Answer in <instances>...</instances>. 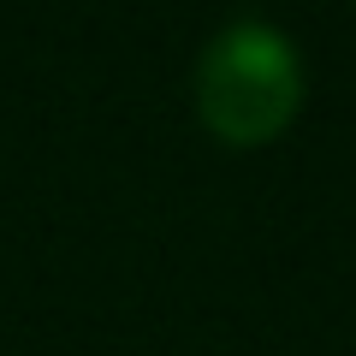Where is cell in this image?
<instances>
[{"instance_id":"cell-1","label":"cell","mask_w":356,"mask_h":356,"mask_svg":"<svg viewBox=\"0 0 356 356\" xmlns=\"http://www.w3.org/2000/svg\"><path fill=\"white\" fill-rule=\"evenodd\" d=\"M303 102L291 42L261 18H232L196 60V113L226 143H267L291 125Z\"/></svg>"}]
</instances>
